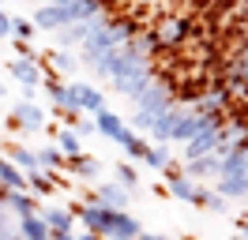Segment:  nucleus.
<instances>
[{
	"mask_svg": "<svg viewBox=\"0 0 248 240\" xmlns=\"http://www.w3.org/2000/svg\"><path fill=\"white\" fill-rule=\"evenodd\" d=\"M91 64V72L98 75V79H121V75H128V72H136V68H143V64H151V57H147V49H143L136 38L132 42H124V45H117V49H109V53H98V57H91L87 60Z\"/></svg>",
	"mask_w": 248,
	"mask_h": 240,
	"instance_id": "nucleus-1",
	"label": "nucleus"
},
{
	"mask_svg": "<svg viewBox=\"0 0 248 240\" xmlns=\"http://www.w3.org/2000/svg\"><path fill=\"white\" fill-rule=\"evenodd\" d=\"M91 38L83 42V60L98 57V53H109V49H117V45L132 42L136 38V23L132 19H109L106 12H98L91 19Z\"/></svg>",
	"mask_w": 248,
	"mask_h": 240,
	"instance_id": "nucleus-2",
	"label": "nucleus"
},
{
	"mask_svg": "<svg viewBox=\"0 0 248 240\" xmlns=\"http://www.w3.org/2000/svg\"><path fill=\"white\" fill-rule=\"evenodd\" d=\"M76 214H79V222L87 225L91 233H98V237H109V229H113V214H117V210L106 207L102 199H87L83 207H76Z\"/></svg>",
	"mask_w": 248,
	"mask_h": 240,
	"instance_id": "nucleus-3",
	"label": "nucleus"
},
{
	"mask_svg": "<svg viewBox=\"0 0 248 240\" xmlns=\"http://www.w3.org/2000/svg\"><path fill=\"white\" fill-rule=\"evenodd\" d=\"M173 105V87H170V79H155L151 87L143 90L140 98H136V109H143V113H166Z\"/></svg>",
	"mask_w": 248,
	"mask_h": 240,
	"instance_id": "nucleus-4",
	"label": "nucleus"
},
{
	"mask_svg": "<svg viewBox=\"0 0 248 240\" xmlns=\"http://www.w3.org/2000/svg\"><path fill=\"white\" fill-rule=\"evenodd\" d=\"M222 128H226V124H211V128H203L196 139H188L185 143V162L203 158V154H218V147H222Z\"/></svg>",
	"mask_w": 248,
	"mask_h": 240,
	"instance_id": "nucleus-5",
	"label": "nucleus"
},
{
	"mask_svg": "<svg viewBox=\"0 0 248 240\" xmlns=\"http://www.w3.org/2000/svg\"><path fill=\"white\" fill-rule=\"evenodd\" d=\"M151 83H155V68H151V64H143V68H136V72H128V75H121V79H113L117 94H121V98H132V102H136V98H140V94L151 87Z\"/></svg>",
	"mask_w": 248,
	"mask_h": 240,
	"instance_id": "nucleus-6",
	"label": "nucleus"
},
{
	"mask_svg": "<svg viewBox=\"0 0 248 240\" xmlns=\"http://www.w3.org/2000/svg\"><path fill=\"white\" fill-rule=\"evenodd\" d=\"M170 195L185 199V203H196V207H207V195H211V192H203L200 180L188 177L185 169H181V173H170Z\"/></svg>",
	"mask_w": 248,
	"mask_h": 240,
	"instance_id": "nucleus-7",
	"label": "nucleus"
},
{
	"mask_svg": "<svg viewBox=\"0 0 248 240\" xmlns=\"http://www.w3.org/2000/svg\"><path fill=\"white\" fill-rule=\"evenodd\" d=\"M68 23H76V15H72V8L68 4H42L38 12H34V27L38 30H64Z\"/></svg>",
	"mask_w": 248,
	"mask_h": 240,
	"instance_id": "nucleus-8",
	"label": "nucleus"
},
{
	"mask_svg": "<svg viewBox=\"0 0 248 240\" xmlns=\"http://www.w3.org/2000/svg\"><path fill=\"white\" fill-rule=\"evenodd\" d=\"M12 128H19V132H31V135L42 132V128H46V113H42L34 102H27V98H23V102L12 105Z\"/></svg>",
	"mask_w": 248,
	"mask_h": 240,
	"instance_id": "nucleus-9",
	"label": "nucleus"
},
{
	"mask_svg": "<svg viewBox=\"0 0 248 240\" xmlns=\"http://www.w3.org/2000/svg\"><path fill=\"white\" fill-rule=\"evenodd\" d=\"M91 199H102V203L113 207V210H128V203H132V188H124L121 180H98L94 192H91Z\"/></svg>",
	"mask_w": 248,
	"mask_h": 240,
	"instance_id": "nucleus-10",
	"label": "nucleus"
},
{
	"mask_svg": "<svg viewBox=\"0 0 248 240\" xmlns=\"http://www.w3.org/2000/svg\"><path fill=\"white\" fill-rule=\"evenodd\" d=\"M158 34H162V45L166 49H177V45L188 42V34H192V19H185V15H170V19H162V23H155Z\"/></svg>",
	"mask_w": 248,
	"mask_h": 240,
	"instance_id": "nucleus-11",
	"label": "nucleus"
},
{
	"mask_svg": "<svg viewBox=\"0 0 248 240\" xmlns=\"http://www.w3.org/2000/svg\"><path fill=\"white\" fill-rule=\"evenodd\" d=\"M233 102V87H211L200 94V102L192 105V109H200V113H226V105Z\"/></svg>",
	"mask_w": 248,
	"mask_h": 240,
	"instance_id": "nucleus-12",
	"label": "nucleus"
},
{
	"mask_svg": "<svg viewBox=\"0 0 248 240\" xmlns=\"http://www.w3.org/2000/svg\"><path fill=\"white\" fill-rule=\"evenodd\" d=\"M185 173L188 177H211L218 180L222 177V154H203V158H192V162H185Z\"/></svg>",
	"mask_w": 248,
	"mask_h": 240,
	"instance_id": "nucleus-13",
	"label": "nucleus"
},
{
	"mask_svg": "<svg viewBox=\"0 0 248 240\" xmlns=\"http://www.w3.org/2000/svg\"><path fill=\"white\" fill-rule=\"evenodd\" d=\"M140 222L128 214V210H117L113 214V229H109V240H140Z\"/></svg>",
	"mask_w": 248,
	"mask_h": 240,
	"instance_id": "nucleus-14",
	"label": "nucleus"
},
{
	"mask_svg": "<svg viewBox=\"0 0 248 240\" xmlns=\"http://www.w3.org/2000/svg\"><path fill=\"white\" fill-rule=\"evenodd\" d=\"M91 19H83V23H68L64 30H57V49H72V45H83L91 38Z\"/></svg>",
	"mask_w": 248,
	"mask_h": 240,
	"instance_id": "nucleus-15",
	"label": "nucleus"
},
{
	"mask_svg": "<svg viewBox=\"0 0 248 240\" xmlns=\"http://www.w3.org/2000/svg\"><path fill=\"white\" fill-rule=\"evenodd\" d=\"M215 192H222L226 199H248V173L218 177V180H215Z\"/></svg>",
	"mask_w": 248,
	"mask_h": 240,
	"instance_id": "nucleus-16",
	"label": "nucleus"
},
{
	"mask_svg": "<svg viewBox=\"0 0 248 240\" xmlns=\"http://www.w3.org/2000/svg\"><path fill=\"white\" fill-rule=\"evenodd\" d=\"M19 233L27 240H53V229H49V222L42 218V210L38 214H27V218H19Z\"/></svg>",
	"mask_w": 248,
	"mask_h": 240,
	"instance_id": "nucleus-17",
	"label": "nucleus"
},
{
	"mask_svg": "<svg viewBox=\"0 0 248 240\" xmlns=\"http://www.w3.org/2000/svg\"><path fill=\"white\" fill-rule=\"evenodd\" d=\"M117 147H121L124 154H128V158H143V154H147V147H151V143H147V139H143V135L136 132L132 124H128V128H124L121 135H117Z\"/></svg>",
	"mask_w": 248,
	"mask_h": 240,
	"instance_id": "nucleus-18",
	"label": "nucleus"
},
{
	"mask_svg": "<svg viewBox=\"0 0 248 240\" xmlns=\"http://www.w3.org/2000/svg\"><path fill=\"white\" fill-rule=\"evenodd\" d=\"M42 218L49 222L53 233H72V225H76V210H61V207H42Z\"/></svg>",
	"mask_w": 248,
	"mask_h": 240,
	"instance_id": "nucleus-19",
	"label": "nucleus"
},
{
	"mask_svg": "<svg viewBox=\"0 0 248 240\" xmlns=\"http://www.w3.org/2000/svg\"><path fill=\"white\" fill-rule=\"evenodd\" d=\"M0 188H12V192H23V188H31V180L23 177V169H19L12 158H8V162L0 158Z\"/></svg>",
	"mask_w": 248,
	"mask_h": 240,
	"instance_id": "nucleus-20",
	"label": "nucleus"
},
{
	"mask_svg": "<svg viewBox=\"0 0 248 240\" xmlns=\"http://www.w3.org/2000/svg\"><path fill=\"white\" fill-rule=\"evenodd\" d=\"M68 169H72L79 180H91V184L102 177V162H98V158H91V154H79V158H72V162H68Z\"/></svg>",
	"mask_w": 248,
	"mask_h": 240,
	"instance_id": "nucleus-21",
	"label": "nucleus"
},
{
	"mask_svg": "<svg viewBox=\"0 0 248 240\" xmlns=\"http://www.w3.org/2000/svg\"><path fill=\"white\" fill-rule=\"evenodd\" d=\"M8 210H12L16 218H27V214H38L42 207H38V199L23 188V192H8Z\"/></svg>",
	"mask_w": 248,
	"mask_h": 240,
	"instance_id": "nucleus-22",
	"label": "nucleus"
},
{
	"mask_svg": "<svg viewBox=\"0 0 248 240\" xmlns=\"http://www.w3.org/2000/svg\"><path fill=\"white\" fill-rule=\"evenodd\" d=\"M79 87V109H87V113H102L106 109V94L91 83H76Z\"/></svg>",
	"mask_w": 248,
	"mask_h": 240,
	"instance_id": "nucleus-23",
	"label": "nucleus"
},
{
	"mask_svg": "<svg viewBox=\"0 0 248 240\" xmlns=\"http://www.w3.org/2000/svg\"><path fill=\"white\" fill-rule=\"evenodd\" d=\"M143 162L151 165L155 173H170V165H173L170 147H166V143H151V147H147V154H143Z\"/></svg>",
	"mask_w": 248,
	"mask_h": 240,
	"instance_id": "nucleus-24",
	"label": "nucleus"
},
{
	"mask_svg": "<svg viewBox=\"0 0 248 240\" xmlns=\"http://www.w3.org/2000/svg\"><path fill=\"white\" fill-rule=\"evenodd\" d=\"M94 120H98V132L106 135V139H113V143H117V135H121L124 128H128V124H124V120L117 117V113H109V109H102V113H94Z\"/></svg>",
	"mask_w": 248,
	"mask_h": 240,
	"instance_id": "nucleus-25",
	"label": "nucleus"
},
{
	"mask_svg": "<svg viewBox=\"0 0 248 240\" xmlns=\"http://www.w3.org/2000/svg\"><path fill=\"white\" fill-rule=\"evenodd\" d=\"M57 147L64 150V158H68V162H72V158H79V154H87V150H83V143H79V132H76V128H61Z\"/></svg>",
	"mask_w": 248,
	"mask_h": 240,
	"instance_id": "nucleus-26",
	"label": "nucleus"
},
{
	"mask_svg": "<svg viewBox=\"0 0 248 240\" xmlns=\"http://www.w3.org/2000/svg\"><path fill=\"white\" fill-rule=\"evenodd\" d=\"M230 87L233 90H248V49L233 57V72H230Z\"/></svg>",
	"mask_w": 248,
	"mask_h": 240,
	"instance_id": "nucleus-27",
	"label": "nucleus"
},
{
	"mask_svg": "<svg viewBox=\"0 0 248 240\" xmlns=\"http://www.w3.org/2000/svg\"><path fill=\"white\" fill-rule=\"evenodd\" d=\"M46 60H49V68H53L57 75H72V72H76V57H72L68 49H53Z\"/></svg>",
	"mask_w": 248,
	"mask_h": 240,
	"instance_id": "nucleus-28",
	"label": "nucleus"
},
{
	"mask_svg": "<svg viewBox=\"0 0 248 240\" xmlns=\"http://www.w3.org/2000/svg\"><path fill=\"white\" fill-rule=\"evenodd\" d=\"M8 158L19 165V169H42V162H38V150H27V147H8Z\"/></svg>",
	"mask_w": 248,
	"mask_h": 240,
	"instance_id": "nucleus-29",
	"label": "nucleus"
},
{
	"mask_svg": "<svg viewBox=\"0 0 248 240\" xmlns=\"http://www.w3.org/2000/svg\"><path fill=\"white\" fill-rule=\"evenodd\" d=\"M68 8L76 15V23H83V19H94V15L102 12V0H72Z\"/></svg>",
	"mask_w": 248,
	"mask_h": 240,
	"instance_id": "nucleus-30",
	"label": "nucleus"
},
{
	"mask_svg": "<svg viewBox=\"0 0 248 240\" xmlns=\"http://www.w3.org/2000/svg\"><path fill=\"white\" fill-rule=\"evenodd\" d=\"M27 180H31V192L34 195H49V192H53V177H49L46 169H31Z\"/></svg>",
	"mask_w": 248,
	"mask_h": 240,
	"instance_id": "nucleus-31",
	"label": "nucleus"
},
{
	"mask_svg": "<svg viewBox=\"0 0 248 240\" xmlns=\"http://www.w3.org/2000/svg\"><path fill=\"white\" fill-rule=\"evenodd\" d=\"M38 162H42V169H61L64 150L61 147H38Z\"/></svg>",
	"mask_w": 248,
	"mask_h": 240,
	"instance_id": "nucleus-32",
	"label": "nucleus"
},
{
	"mask_svg": "<svg viewBox=\"0 0 248 240\" xmlns=\"http://www.w3.org/2000/svg\"><path fill=\"white\" fill-rule=\"evenodd\" d=\"M136 42H140L143 49H147V57H155L158 49H166V45H162V34H158V27L143 30V34H140V38H136Z\"/></svg>",
	"mask_w": 248,
	"mask_h": 240,
	"instance_id": "nucleus-33",
	"label": "nucleus"
},
{
	"mask_svg": "<svg viewBox=\"0 0 248 240\" xmlns=\"http://www.w3.org/2000/svg\"><path fill=\"white\" fill-rule=\"evenodd\" d=\"M34 19H16V42H34Z\"/></svg>",
	"mask_w": 248,
	"mask_h": 240,
	"instance_id": "nucleus-34",
	"label": "nucleus"
},
{
	"mask_svg": "<svg viewBox=\"0 0 248 240\" xmlns=\"http://www.w3.org/2000/svg\"><path fill=\"white\" fill-rule=\"evenodd\" d=\"M117 180H121L124 188H136V184H140V173H136V169H132V165H117Z\"/></svg>",
	"mask_w": 248,
	"mask_h": 240,
	"instance_id": "nucleus-35",
	"label": "nucleus"
},
{
	"mask_svg": "<svg viewBox=\"0 0 248 240\" xmlns=\"http://www.w3.org/2000/svg\"><path fill=\"white\" fill-rule=\"evenodd\" d=\"M4 38H16V19L0 8V42H4Z\"/></svg>",
	"mask_w": 248,
	"mask_h": 240,
	"instance_id": "nucleus-36",
	"label": "nucleus"
},
{
	"mask_svg": "<svg viewBox=\"0 0 248 240\" xmlns=\"http://www.w3.org/2000/svg\"><path fill=\"white\" fill-rule=\"evenodd\" d=\"M207 210L222 214V210H226V195H222V192H211V195H207Z\"/></svg>",
	"mask_w": 248,
	"mask_h": 240,
	"instance_id": "nucleus-37",
	"label": "nucleus"
},
{
	"mask_svg": "<svg viewBox=\"0 0 248 240\" xmlns=\"http://www.w3.org/2000/svg\"><path fill=\"white\" fill-rule=\"evenodd\" d=\"M76 132L79 135H94L98 132V120H76Z\"/></svg>",
	"mask_w": 248,
	"mask_h": 240,
	"instance_id": "nucleus-38",
	"label": "nucleus"
},
{
	"mask_svg": "<svg viewBox=\"0 0 248 240\" xmlns=\"http://www.w3.org/2000/svg\"><path fill=\"white\" fill-rule=\"evenodd\" d=\"M0 229H19V218H16V225H12V210L8 207H0Z\"/></svg>",
	"mask_w": 248,
	"mask_h": 240,
	"instance_id": "nucleus-39",
	"label": "nucleus"
},
{
	"mask_svg": "<svg viewBox=\"0 0 248 240\" xmlns=\"http://www.w3.org/2000/svg\"><path fill=\"white\" fill-rule=\"evenodd\" d=\"M53 240H83V237H76V233H53Z\"/></svg>",
	"mask_w": 248,
	"mask_h": 240,
	"instance_id": "nucleus-40",
	"label": "nucleus"
},
{
	"mask_svg": "<svg viewBox=\"0 0 248 240\" xmlns=\"http://www.w3.org/2000/svg\"><path fill=\"white\" fill-rule=\"evenodd\" d=\"M16 233L19 229H0V240H16Z\"/></svg>",
	"mask_w": 248,
	"mask_h": 240,
	"instance_id": "nucleus-41",
	"label": "nucleus"
},
{
	"mask_svg": "<svg viewBox=\"0 0 248 240\" xmlns=\"http://www.w3.org/2000/svg\"><path fill=\"white\" fill-rule=\"evenodd\" d=\"M237 233H245V237H248V218H241V222H237Z\"/></svg>",
	"mask_w": 248,
	"mask_h": 240,
	"instance_id": "nucleus-42",
	"label": "nucleus"
},
{
	"mask_svg": "<svg viewBox=\"0 0 248 240\" xmlns=\"http://www.w3.org/2000/svg\"><path fill=\"white\" fill-rule=\"evenodd\" d=\"M140 240H170V237H155V233H140Z\"/></svg>",
	"mask_w": 248,
	"mask_h": 240,
	"instance_id": "nucleus-43",
	"label": "nucleus"
},
{
	"mask_svg": "<svg viewBox=\"0 0 248 240\" xmlns=\"http://www.w3.org/2000/svg\"><path fill=\"white\" fill-rule=\"evenodd\" d=\"M46 4H72V0H46Z\"/></svg>",
	"mask_w": 248,
	"mask_h": 240,
	"instance_id": "nucleus-44",
	"label": "nucleus"
},
{
	"mask_svg": "<svg viewBox=\"0 0 248 240\" xmlns=\"http://www.w3.org/2000/svg\"><path fill=\"white\" fill-rule=\"evenodd\" d=\"M233 240H248V237H245V233H237V237H233Z\"/></svg>",
	"mask_w": 248,
	"mask_h": 240,
	"instance_id": "nucleus-45",
	"label": "nucleus"
},
{
	"mask_svg": "<svg viewBox=\"0 0 248 240\" xmlns=\"http://www.w3.org/2000/svg\"><path fill=\"white\" fill-rule=\"evenodd\" d=\"M4 94H8V90H4V83H0V98H4Z\"/></svg>",
	"mask_w": 248,
	"mask_h": 240,
	"instance_id": "nucleus-46",
	"label": "nucleus"
},
{
	"mask_svg": "<svg viewBox=\"0 0 248 240\" xmlns=\"http://www.w3.org/2000/svg\"><path fill=\"white\" fill-rule=\"evenodd\" d=\"M245 4H248V0H245Z\"/></svg>",
	"mask_w": 248,
	"mask_h": 240,
	"instance_id": "nucleus-47",
	"label": "nucleus"
},
{
	"mask_svg": "<svg viewBox=\"0 0 248 240\" xmlns=\"http://www.w3.org/2000/svg\"><path fill=\"white\" fill-rule=\"evenodd\" d=\"M106 240H109V237H106Z\"/></svg>",
	"mask_w": 248,
	"mask_h": 240,
	"instance_id": "nucleus-48",
	"label": "nucleus"
}]
</instances>
